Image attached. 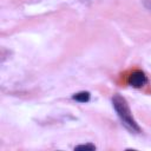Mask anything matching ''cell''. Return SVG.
Instances as JSON below:
<instances>
[{
    "label": "cell",
    "instance_id": "obj_1",
    "mask_svg": "<svg viewBox=\"0 0 151 151\" xmlns=\"http://www.w3.org/2000/svg\"><path fill=\"white\" fill-rule=\"evenodd\" d=\"M112 104H113V107H114V110H116L118 117L120 118L123 125H124L126 129H129L131 132H136V133L140 132V127H139V125L137 124V122L133 119V117H132V114H131V111H130V107H129L126 100H125L122 96L116 94V96H113V98H112Z\"/></svg>",
    "mask_w": 151,
    "mask_h": 151
},
{
    "label": "cell",
    "instance_id": "obj_2",
    "mask_svg": "<svg viewBox=\"0 0 151 151\" xmlns=\"http://www.w3.org/2000/svg\"><path fill=\"white\" fill-rule=\"evenodd\" d=\"M127 81L133 87H142L143 85L146 84L147 78H146V76H145L144 72H142V71H134V72H132L130 74Z\"/></svg>",
    "mask_w": 151,
    "mask_h": 151
},
{
    "label": "cell",
    "instance_id": "obj_3",
    "mask_svg": "<svg viewBox=\"0 0 151 151\" xmlns=\"http://www.w3.org/2000/svg\"><path fill=\"white\" fill-rule=\"evenodd\" d=\"M74 100L79 101V103H86L90 100V92L87 91H81V92H78L76 93L73 97H72Z\"/></svg>",
    "mask_w": 151,
    "mask_h": 151
},
{
    "label": "cell",
    "instance_id": "obj_4",
    "mask_svg": "<svg viewBox=\"0 0 151 151\" xmlns=\"http://www.w3.org/2000/svg\"><path fill=\"white\" fill-rule=\"evenodd\" d=\"M74 150H96V146L93 144H81L74 147Z\"/></svg>",
    "mask_w": 151,
    "mask_h": 151
},
{
    "label": "cell",
    "instance_id": "obj_5",
    "mask_svg": "<svg viewBox=\"0 0 151 151\" xmlns=\"http://www.w3.org/2000/svg\"><path fill=\"white\" fill-rule=\"evenodd\" d=\"M143 5L146 9H149L151 12V0H143Z\"/></svg>",
    "mask_w": 151,
    "mask_h": 151
}]
</instances>
